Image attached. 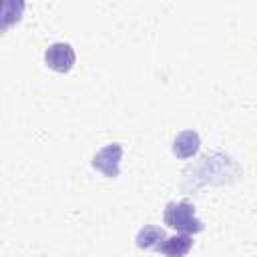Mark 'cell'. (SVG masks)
I'll return each instance as SVG.
<instances>
[{
  "mask_svg": "<svg viewBox=\"0 0 257 257\" xmlns=\"http://www.w3.org/2000/svg\"><path fill=\"white\" fill-rule=\"evenodd\" d=\"M165 225H169L171 229H177L179 233L185 235H193V233H201L205 229L203 221L197 219L195 215V207L189 201H179V203H169L165 207Z\"/></svg>",
  "mask_w": 257,
  "mask_h": 257,
  "instance_id": "1",
  "label": "cell"
},
{
  "mask_svg": "<svg viewBox=\"0 0 257 257\" xmlns=\"http://www.w3.org/2000/svg\"><path fill=\"white\" fill-rule=\"evenodd\" d=\"M44 62L54 72H68L76 62L74 48L68 42H52L44 52Z\"/></svg>",
  "mask_w": 257,
  "mask_h": 257,
  "instance_id": "2",
  "label": "cell"
},
{
  "mask_svg": "<svg viewBox=\"0 0 257 257\" xmlns=\"http://www.w3.org/2000/svg\"><path fill=\"white\" fill-rule=\"evenodd\" d=\"M120 159H122V147L118 143H110L106 147H102L94 157H92V167L96 171H100L104 177H118V167H120Z\"/></svg>",
  "mask_w": 257,
  "mask_h": 257,
  "instance_id": "3",
  "label": "cell"
},
{
  "mask_svg": "<svg viewBox=\"0 0 257 257\" xmlns=\"http://www.w3.org/2000/svg\"><path fill=\"white\" fill-rule=\"evenodd\" d=\"M199 147H201V139L195 131H181L175 141H173V155L179 157V159H191L199 153Z\"/></svg>",
  "mask_w": 257,
  "mask_h": 257,
  "instance_id": "4",
  "label": "cell"
},
{
  "mask_svg": "<svg viewBox=\"0 0 257 257\" xmlns=\"http://www.w3.org/2000/svg\"><path fill=\"white\" fill-rule=\"evenodd\" d=\"M193 247V237L185 233H177L173 237H165L159 251L167 257H185Z\"/></svg>",
  "mask_w": 257,
  "mask_h": 257,
  "instance_id": "5",
  "label": "cell"
},
{
  "mask_svg": "<svg viewBox=\"0 0 257 257\" xmlns=\"http://www.w3.org/2000/svg\"><path fill=\"white\" fill-rule=\"evenodd\" d=\"M22 0H0V34H4L8 26L16 24L22 18Z\"/></svg>",
  "mask_w": 257,
  "mask_h": 257,
  "instance_id": "6",
  "label": "cell"
},
{
  "mask_svg": "<svg viewBox=\"0 0 257 257\" xmlns=\"http://www.w3.org/2000/svg\"><path fill=\"white\" fill-rule=\"evenodd\" d=\"M165 231L157 225H145L139 233H137V245L141 249H157L161 247V243L165 241Z\"/></svg>",
  "mask_w": 257,
  "mask_h": 257,
  "instance_id": "7",
  "label": "cell"
}]
</instances>
